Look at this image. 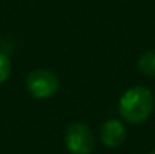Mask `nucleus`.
Listing matches in <instances>:
<instances>
[{
    "instance_id": "nucleus-2",
    "label": "nucleus",
    "mask_w": 155,
    "mask_h": 154,
    "mask_svg": "<svg viewBox=\"0 0 155 154\" xmlns=\"http://www.w3.org/2000/svg\"><path fill=\"white\" fill-rule=\"evenodd\" d=\"M27 89L30 92L32 97L38 98V100H45V98H51L54 94H57L59 88H60V82L59 77L45 68H38L33 70L26 80Z\"/></svg>"
},
{
    "instance_id": "nucleus-5",
    "label": "nucleus",
    "mask_w": 155,
    "mask_h": 154,
    "mask_svg": "<svg viewBox=\"0 0 155 154\" xmlns=\"http://www.w3.org/2000/svg\"><path fill=\"white\" fill-rule=\"evenodd\" d=\"M137 68L142 74L148 77H155V50L145 51L137 60Z\"/></svg>"
},
{
    "instance_id": "nucleus-1",
    "label": "nucleus",
    "mask_w": 155,
    "mask_h": 154,
    "mask_svg": "<svg viewBox=\"0 0 155 154\" xmlns=\"http://www.w3.org/2000/svg\"><path fill=\"white\" fill-rule=\"evenodd\" d=\"M154 110V95L145 86L127 89L119 100V113L130 124L146 121Z\"/></svg>"
},
{
    "instance_id": "nucleus-3",
    "label": "nucleus",
    "mask_w": 155,
    "mask_h": 154,
    "mask_svg": "<svg viewBox=\"0 0 155 154\" xmlns=\"http://www.w3.org/2000/svg\"><path fill=\"white\" fill-rule=\"evenodd\" d=\"M65 145L72 154H92L95 148V138L87 125L72 122L65 130Z\"/></svg>"
},
{
    "instance_id": "nucleus-4",
    "label": "nucleus",
    "mask_w": 155,
    "mask_h": 154,
    "mask_svg": "<svg viewBox=\"0 0 155 154\" xmlns=\"http://www.w3.org/2000/svg\"><path fill=\"white\" fill-rule=\"evenodd\" d=\"M101 142L108 148H116L119 145H122V142L125 141L127 136V130L124 127V124L117 119H107L101 125Z\"/></svg>"
},
{
    "instance_id": "nucleus-6",
    "label": "nucleus",
    "mask_w": 155,
    "mask_h": 154,
    "mask_svg": "<svg viewBox=\"0 0 155 154\" xmlns=\"http://www.w3.org/2000/svg\"><path fill=\"white\" fill-rule=\"evenodd\" d=\"M11 60L8 57V54H5L3 51H0V83L6 82L9 74H11Z\"/></svg>"
},
{
    "instance_id": "nucleus-7",
    "label": "nucleus",
    "mask_w": 155,
    "mask_h": 154,
    "mask_svg": "<svg viewBox=\"0 0 155 154\" xmlns=\"http://www.w3.org/2000/svg\"><path fill=\"white\" fill-rule=\"evenodd\" d=\"M148 154H155V150H152V151H151V153H148Z\"/></svg>"
}]
</instances>
